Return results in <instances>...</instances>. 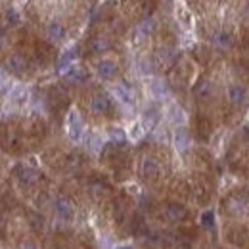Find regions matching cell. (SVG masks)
Returning a JSON list of instances; mask_svg holds the SVG:
<instances>
[{
    "label": "cell",
    "instance_id": "1",
    "mask_svg": "<svg viewBox=\"0 0 249 249\" xmlns=\"http://www.w3.org/2000/svg\"><path fill=\"white\" fill-rule=\"evenodd\" d=\"M54 213H56V217L60 218V220H63V222L73 220V215H75L71 201H69L67 197H62V196L54 199Z\"/></svg>",
    "mask_w": 249,
    "mask_h": 249
},
{
    "label": "cell",
    "instance_id": "2",
    "mask_svg": "<svg viewBox=\"0 0 249 249\" xmlns=\"http://www.w3.org/2000/svg\"><path fill=\"white\" fill-rule=\"evenodd\" d=\"M67 130H69V136H71L73 140H79V138L83 136L85 124H83L81 117H79L75 111H71V113H69V117H67Z\"/></svg>",
    "mask_w": 249,
    "mask_h": 249
},
{
    "label": "cell",
    "instance_id": "3",
    "mask_svg": "<svg viewBox=\"0 0 249 249\" xmlns=\"http://www.w3.org/2000/svg\"><path fill=\"white\" fill-rule=\"evenodd\" d=\"M228 100H230L232 106H242V104H246V100H248V92H246L244 87L234 85V87H230V90H228Z\"/></svg>",
    "mask_w": 249,
    "mask_h": 249
},
{
    "label": "cell",
    "instance_id": "4",
    "mask_svg": "<svg viewBox=\"0 0 249 249\" xmlns=\"http://www.w3.org/2000/svg\"><path fill=\"white\" fill-rule=\"evenodd\" d=\"M186 209L184 207H180V205H167V209H165V217L169 222H180V220H184L186 218Z\"/></svg>",
    "mask_w": 249,
    "mask_h": 249
},
{
    "label": "cell",
    "instance_id": "5",
    "mask_svg": "<svg viewBox=\"0 0 249 249\" xmlns=\"http://www.w3.org/2000/svg\"><path fill=\"white\" fill-rule=\"evenodd\" d=\"M117 73V65L109 60H104L102 63H98V75L102 79H113Z\"/></svg>",
    "mask_w": 249,
    "mask_h": 249
},
{
    "label": "cell",
    "instance_id": "6",
    "mask_svg": "<svg viewBox=\"0 0 249 249\" xmlns=\"http://www.w3.org/2000/svg\"><path fill=\"white\" fill-rule=\"evenodd\" d=\"M194 94H196V98L197 100H209L211 98V94H213V87H211V83L209 81H199L197 85H196V89H194Z\"/></svg>",
    "mask_w": 249,
    "mask_h": 249
},
{
    "label": "cell",
    "instance_id": "7",
    "mask_svg": "<svg viewBox=\"0 0 249 249\" xmlns=\"http://www.w3.org/2000/svg\"><path fill=\"white\" fill-rule=\"evenodd\" d=\"M142 175H144L146 180H154L157 175H159V167H157L156 161H152V159L144 161V165H142Z\"/></svg>",
    "mask_w": 249,
    "mask_h": 249
},
{
    "label": "cell",
    "instance_id": "8",
    "mask_svg": "<svg viewBox=\"0 0 249 249\" xmlns=\"http://www.w3.org/2000/svg\"><path fill=\"white\" fill-rule=\"evenodd\" d=\"M8 65H10V71H14V73H25V69H27V63L21 56H12Z\"/></svg>",
    "mask_w": 249,
    "mask_h": 249
},
{
    "label": "cell",
    "instance_id": "9",
    "mask_svg": "<svg viewBox=\"0 0 249 249\" xmlns=\"http://www.w3.org/2000/svg\"><path fill=\"white\" fill-rule=\"evenodd\" d=\"M142 132H144V128H142V123H134L132 126H130V138L132 140H138L140 136H142Z\"/></svg>",
    "mask_w": 249,
    "mask_h": 249
},
{
    "label": "cell",
    "instance_id": "10",
    "mask_svg": "<svg viewBox=\"0 0 249 249\" xmlns=\"http://www.w3.org/2000/svg\"><path fill=\"white\" fill-rule=\"evenodd\" d=\"M119 249H130V248H119Z\"/></svg>",
    "mask_w": 249,
    "mask_h": 249
}]
</instances>
